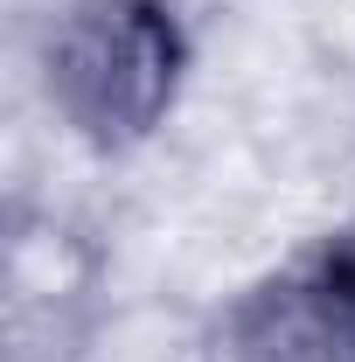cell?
Listing matches in <instances>:
<instances>
[{
    "label": "cell",
    "mask_w": 355,
    "mask_h": 362,
    "mask_svg": "<svg viewBox=\"0 0 355 362\" xmlns=\"http://www.w3.org/2000/svg\"><path fill=\"white\" fill-rule=\"evenodd\" d=\"M175 0H70L42 35V90L91 153H133L168 126L188 84Z\"/></svg>",
    "instance_id": "6da1fadb"
},
{
    "label": "cell",
    "mask_w": 355,
    "mask_h": 362,
    "mask_svg": "<svg viewBox=\"0 0 355 362\" xmlns=\"http://www.w3.org/2000/svg\"><path fill=\"white\" fill-rule=\"evenodd\" d=\"M216 362H355V230L237 293L216 320Z\"/></svg>",
    "instance_id": "7a4b0ae2"
}]
</instances>
